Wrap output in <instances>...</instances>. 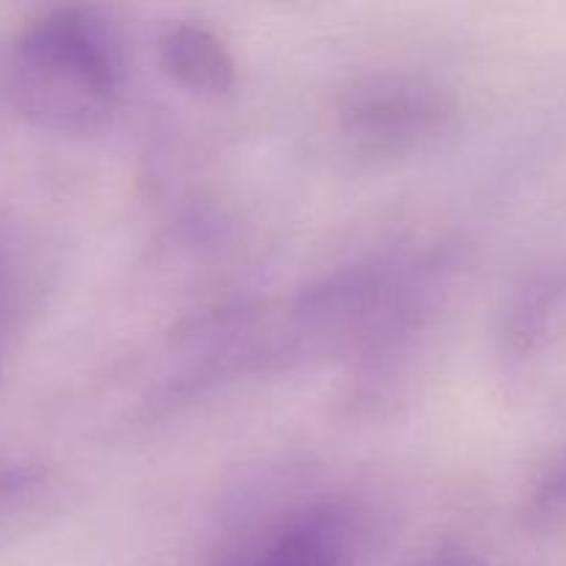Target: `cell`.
<instances>
[{"mask_svg":"<svg viewBox=\"0 0 566 566\" xmlns=\"http://www.w3.org/2000/svg\"><path fill=\"white\" fill-rule=\"evenodd\" d=\"M166 75L199 97H227L238 83L235 55L213 28L193 20L171 22L158 42Z\"/></svg>","mask_w":566,"mask_h":566,"instance_id":"cell-5","label":"cell"},{"mask_svg":"<svg viewBox=\"0 0 566 566\" xmlns=\"http://www.w3.org/2000/svg\"><path fill=\"white\" fill-rule=\"evenodd\" d=\"M503 376L512 390H542L566 368V280L525 291L501 332Z\"/></svg>","mask_w":566,"mask_h":566,"instance_id":"cell-4","label":"cell"},{"mask_svg":"<svg viewBox=\"0 0 566 566\" xmlns=\"http://www.w3.org/2000/svg\"><path fill=\"white\" fill-rule=\"evenodd\" d=\"M53 503V475L39 464L0 462V536L36 523Z\"/></svg>","mask_w":566,"mask_h":566,"instance_id":"cell-6","label":"cell"},{"mask_svg":"<svg viewBox=\"0 0 566 566\" xmlns=\"http://www.w3.org/2000/svg\"><path fill=\"white\" fill-rule=\"evenodd\" d=\"M409 566H486L475 553L464 551L459 545H446L437 547V551L426 553V556L415 558Z\"/></svg>","mask_w":566,"mask_h":566,"instance_id":"cell-8","label":"cell"},{"mask_svg":"<svg viewBox=\"0 0 566 566\" xmlns=\"http://www.w3.org/2000/svg\"><path fill=\"white\" fill-rule=\"evenodd\" d=\"M363 551V514L346 501H315L280 520L232 566H357Z\"/></svg>","mask_w":566,"mask_h":566,"instance_id":"cell-3","label":"cell"},{"mask_svg":"<svg viewBox=\"0 0 566 566\" xmlns=\"http://www.w3.org/2000/svg\"><path fill=\"white\" fill-rule=\"evenodd\" d=\"M125 59L114 25L92 6H53L22 22L0 50V92L28 125L94 133L114 116Z\"/></svg>","mask_w":566,"mask_h":566,"instance_id":"cell-1","label":"cell"},{"mask_svg":"<svg viewBox=\"0 0 566 566\" xmlns=\"http://www.w3.org/2000/svg\"><path fill=\"white\" fill-rule=\"evenodd\" d=\"M6 304H9V293H6V280H3V271H0V343H3V329H6Z\"/></svg>","mask_w":566,"mask_h":566,"instance_id":"cell-9","label":"cell"},{"mask_svg":"<svg viewBox=\"0 0 566 566\" xmlns=\"http://www.w3.org/2000/svg\"><path fill=\"white\" fill-rule=\"evenodd\" d=\"M457 125V99L440 83L409 72L359 77L337 105V130L352 153L398 160L426 153Z\"/></svg>","mask_w":566,"mask_h":566,"instance_id":"cell-2","label":"cell"},{"mask_svg":"<svg viewBox=\"0 0 566 566\" xmlns=\"http://www.w3.org/2000/svg\"><path fill=\"white\" fill-rule=\"evenodd\" d=\"M525 525L534 531H556L566 525V462L547 470L525 501Z\"/></svg>","mask_w":566,"mask_h":566,"instance_id":"cell-7","label":"cell"}]
</instances>
